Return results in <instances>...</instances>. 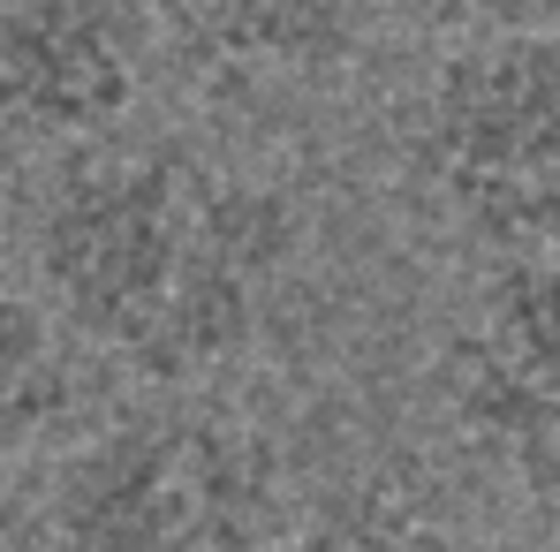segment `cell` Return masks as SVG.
<instances>
[{
  "label": "cell",
  "instance_id": "3957f363",
  "mask_svg": "<svg viewBox=\"0 0 560 552\" xmlns=\"http://www.w3.org/2000/svg\"><path fill=\"white\" fill-rule=\"evenodd\" d=\"M417 175L440 212L508 250H560V38L485 31L455 46L417 98Z\"/></svg>",
  "mask_w": 560,
  "mask_h": 552
},
{
  "label": "cell",
  "instance_id": "7a4b0ae2",
  "mask_svg": "<svg viewBox=\"0 0 560 552\" xmlns=\"http://www.w3.org/2000/svg\"><path fill=\"white\" fill-rule=\"evenodd\" d=\"M54 552H288V484L266 432L205 401H152L77 439L46 484Z\"/></svg>",
  "mask_w": 560,
  "mask_h": 552
},
{
  "label": "cell",
  "instance_id": "9c48e42d",
  "mask_svg": "<svg viewBox=\"0 0 560 552\" xmlns=\"http://www.w3.org/2000/svg\"><path fill=\"white\" fill-rule=\"evenodd\" d=\"M394 8L401 23H424V31H530L538 15H553L560 0H378Z\"/></svg>",
  "mask_w": 560,
  "mask_h": 552
},
{
  "label": "cell",
  "instance_id": "6da1fadb",
  "mask_svg": "<svg viewBox=\"0 0 560 552\" xmlns=\"http://www.w3.org/2000/svg\"><path fill=\"white\" fill-rule=\"evenodd\" d=\"M31 258L77 341L152 386H197L250 356L295 212L273 183L220 175L183 144H98L54 175Z\"/></svg>",
  "mask_w": 560,
  "mask_h": 552
},
{
  "label": "cell",
  "instance_id": "ba28073f",
  "mask_svg": "<svg viewBox=\"0 0 560 552\" xmlns=\"http://www.w3.org/2000/svg\"><path fill=\"white\" fill-rule=\"evenodd\" d=\"M288 552H492L485 538H469L455 522L424 515L417 500L401 492H378V484H357V492H334Z\"/></svg>",
  "mask_w": 560,
  "mask_h": 552
},
{
  "label": "cell",
  "instance_id": "8fae6325",
  "mask_svg": "<svg viewBox=\"0 0 560 552\" xmlns=\"http://www.w3.org/2000/svg\"><path fill=\"white\" fill-rule=\"evenodd\" d=\"M0 552H8V545H0Z\"/></svg>",
  "mask_w": 560,
  "mask_h": 552
},
{
  "label": "cell",
  "instance_id": "277c9868",
  "mask_svg": "<svg viewBox=\"0 0 560 552\" xmlns=\"http://www.w3.org/2000/svg\"><path fill=\"white\" fill-rule=\"evenodd\" d=\"M447 416L530 500H560V258H508L440 356Z\"/></svg>",
  "mask_w": 560,
  "mask_h": 552
},
{
  "label": "cell",
  "instance_id": "5b68a950",
  "mask_svg": "<svg viewBox=\"0 0 560 552\" xmlns=\"http://www.w3.org/2000/svg\"><path fill=\"white\" fill-rule=\"evenodd\" d=\"M144 0H0V114L38 137H98L144 77Z\"/></svg>",
  "mask_w": 560,
  "mask_h": 552
},
{
  "label": "cell",
  "instance_id": "8992f818",
  "mask_svg": "<svg viewBox=\"0 0 560 552\" xmlns=\"http://www.w3.org/2000/svg\"><path fill=\"white\" fill-rule=\"evenodd\" d=\"M152 23L220 69H318L357 38V0H144Z\"/></svg>",
  "mask_w": 560,
  "mask_h": 552
},
{
  "label": "cell",
  "instance_id": "30bf717a",
  "mask_svg": "<svg viewBox=\"0 0 560 552\" xmlns=\"http://www.w3.org/2000/svg\"><path fill=\"white\" fill-rule=\"evenodd\" d=\"M553 552H560V515H553Z\"/></svg>",
  "mask_w": 560,
  "mask_h": 552
},
{
  "label": "cell",
  "instance_id": "52a82bcc",
  "mask_svg": "<svg viewBox=\"0 0 560 552\" xmlns=\"http://www.w3.org/2000/svg\"><path fill=\"white\" fill-rule=\"evenodd\" d=\"M69 409V356L54 318L0 280V469L23 461Z\"/></svg>",
  "mask_w": 560,
  "mask_h": 552
}]
</instances>
